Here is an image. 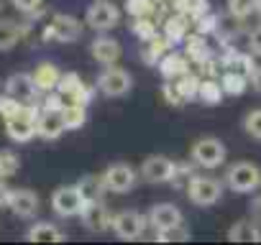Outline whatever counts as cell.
I'll return each mask as SVG.
<instances>
[{
    "label": "cell",
    "mask_w": 261,
    "mask_h": 245,
    "mask_svg": "<svg viewBox=\"0 0 261 245\" xmlns=\"http://www.w3.org/2000/svg\"><path fill=\"white\" fill-rule=\"evenodd\" d=\"M8 199H11V189L6 187L3 179H0V207H8Z\"/></svg>",
    "instance_id": "cell-45"
},
{
    "label": "cell",
    "mask_w": 261,
    "mask_h": 245,
    "mask_svg": "<svg viewBox=\"0 0 261 245\" xmlns=\"http://www.w3.org/2000/svg\"><path fill=\"white\" fill-rule=\"evenodd\" d=\"M251 215H253L256 222H261V197L253 199V204H251Z\"/></svg>",
    "instance_id": "cell-46"
},
{
    "label": "cell",
    "mask_w": 261,
    "mask_h": 245,
    "mask_svg": "<svg viewBox=\"0 0 261 245\" xmlns=\"http://www.w3.org/2000/svg\"><path fill=\"white\" fill-rule=\"evenodd\" d=\"M156 240L159 242H185V240H190V230L185 227V222L167 227V230H156Z\"/></svg>",
    "instance_id": "cell-38"
},
{
    "label": "cell",
    "mask_w": 261,
    "mask_h": 245,
    "mask_svg": "<svg viewBox=\"0 0 261 245\" xmlns=\"http://www.w3.org/2000/svg\"><path fill=\"white\" fill-rule=\"evenodd\" d=\"M162 34L177 46V44H182L187 36H190V18L185 16V13H172L167 21H164V26H162Z\"/></svg>",
    "instance_id": "cell-21"
},
{
    "label": "cell",
    "mask_w": 261,
    "mask_h": 245,
    "mask_svg": "<svg viewBox=\"0 0 261 245\" xmlns=\"http://www.w3.org/2000/svg\"><path fill=\"white\" fill-rule=\"evenodd\" d=\"M241 31H243V18H238V16L228 13V16H220L215 36H220V44H228V41H230V39H236Z\"/></svg>",
    "instance_id": "cell-31"
},
{
    "label": "cell",
    "mask_w": 261,
    "mask_h": 245,
    "mask_svg": "<svg viewBox=\"0 0 261 245\" xmlns=\"http://www.w3.org/2000/svg\"><path fill=\"white\" fill-rule=\"evenodd\" d=\"M8 207L18 217H34L39 212V194L34 189H11Z\"/></svg>",
    "instance_id": "cell-18"
},
{
    "label": "cell",
    "mask_w": 261,
    "mask_h": 245,
    "mask_svg": "<svg viewBox=\"0 0 261 245\" xmlns=\"http://www.w3.org/2000/svg\"><path fill=\"white\" fill-rule=\"evenodd\" d=\"M251 84H253V89L261 95V67H256V72L251 74Z\"/></svg>",
    "instance_id": "cell-47"
},
{
    "label": "cell",
    "mask_w": 261,
    "mask_h": 245,
    "mask_svg": "<svg viewBox=\"0 0 261 245\" xmlns=\"http://www.w3.org/2000/svg\"><path fill=\"white\" fill-rule=\"evenodd\" d=\"M174 11L185 13L195 23L197 18H202L205 13H210V6H207V0H179V3L174 6Z\"/></svg>",
    "instance_id": "cell-33"
},
{
    "label": "cell",
    "mask_w": 261,
    "mask_h": 245,
    "mask_svg": "<svg viewBox=\"0 0 261 245\" xmlns=\"http://www.w3.org/2000/svg\"><path fill=\"white\" fill-rule=\"evenodd\" d=\"M31 77H34V82H36V87L41 92H51V89H57V84L62 79V72H59L57 64L41 62V64H36V69L31 72Z\"/></svg>",
    "instance_id": "cell-22"
},
{
    "label": "cell",
    "mask_w": 261,
    "mask_h": 245,
    "mask_svg": "<svg viewBox=\"0 0 261 245\" xmlns=\"http://www.w3.org/2000/svg\"><path fill=\"white\" fill-rule=\"evenodd\" d=\"M149 227V215H141L136 209H125L120 215H113V232L120 240H139Z\"/></svg>",
    "instance_id": "cell-6"
},
{
    "label": "cell",
    "mask_w": 261,
    "mask_h": 245,
    "mask_svg": "<svg viewBox=\"0 0 261 245\" xmlns=\"http://www.w3.org/2000/svg\"><path fill=\"white\" fill-rule=\"evenodd\" d=\"M11 3L21 11V13H26V16H31V13H36L39 8H41V3L44 0H11Z\"/></svg>",
    "instance_id": "cell-43"
},
{
    "label": "cell",
    "mask_w": 261,
    "mask_h": 245,
    "mask_svg": "<svg viewBox=\"0 0 261 245\" xmlns=\"http://www.w3.org/2000/svg\"><path fill=\"white\" fill-rule=\"evenodd\" d=\"M223 84H220V79L218 77H202V82H200V92H197V100L200 102H205V105H218V102H223Z\"/></svg>",
    "instance_id": "cell-29"
},
{
    "label": "cell",
    "mask_w": 261,
    "mask_h": 245,
    "mask_svg": "<svg viewBox=\"0 0 261 245\" xmlns=\"http://www.w3.org/2000/svg\"><path fill=\"white\" fill-rule=\"evenodd\" d=\"M82 36V23L74 18V16H67V13H57L49 26L44 28V39L46 41H62V44H72Z\"/></svg>",
    "instance_id": "cell-7"
},
{
    "label": "cell",
    "mask_w": 261,
    "mask_h": 245,
    "mask_svg": "<svg viewBox=\"0 0 261 245\" xmlns=\"http://www.w3.org/2000/svg\"><path fill=\"white\" fill-rule=\"evenodd\" d=\"M0 11H3V6H0Z\"/></svg>",
    "instance_id": "cell-50"
},
{
    "label": "cell",
    "mask_w": 261,
    "mask_h": 245,
    "mask_svg": "<svg viewBox=\"0 0 261 245\" xmlns=\"http://www.w3.org/2000/svg\"><path fill=\"white\" fill-rule=\"evenodd\" d=\"M174 169H177V164H174L169 156L154 154V156H149V159L141 164V176H144L146 181H151V184H162V181H172Z\"/></svg>",
    "instance_id": "cell-12"
},
{
    "label": "cell",
    "mask_w": 261,
    "mask_h": 245,
    "mask_svg": "<svg viewBox=\"0 0 261 245\" xmlns=\"http://www.w3.org/2000/svg\"><path fill=\"white\" fill-rule=\"evenodd\" d=\"M182 212L174 207V204H154L149 209V225L154 230H167V227H174V225H182Z\"/></svg>",
    "instance_id": "cell-19"
},
{
    "label": "cell",
    "mask_w": 261,
    "mask_h": 245,
    "mask_svg": "<svg viewBox=\"0 0 261 245\" xmlns=\"http://www.w3.org/2000/svg\"><path fill=\"white\" fill-rule=\"evenodd\" d=\"M21 169V159L13 154V151H0V179H11L16 176Z\"/></svg>",
    "instance_id": "cell-37"
},
{
    "label": "cell",
    "mask_w": 261,
    "mask_h": 245,
    "mask_svg": "<svg viewBox=\"0 0 261 245\" xmlns=\"http://www.w3.org/2000/svg\"><path fill=\"white\" fill-rule=\"evenodd\" d=\"M39 92H41V89L36 87V82H34L31 74H13V77L6 82V95L16 97V100L23 102V105H34L36 97H39Z\"/></svg>",
    "instance_id": "cell-13"
},
{
    "label": "cell",
    "mask_w": 261,
    "mask_h": 245,
    "mask_svg": "<svg viewBox=\"0 0 261 245\" xmlns=\"http://www.w3.org/2000/svg\"><path fill=\"white\" fill-rule=\"evenodd\" d=\"M62 117H64V126L67 131H77L87 122V105H80V102H67L62 107Z\"/></svg>",
    "instance_id": "cell-30"
},
{
    "label": "cell",
    "mask_w": 261,
    "mask_h": 245,
    "mask_svg": "<svg viewBox=\"0 0 261 245\" xmlns=\"http://www.w3.org/2000/svg\"><path fill=\"white\" fill-rule=\"evenodd\" d=\"M23 102H18L16 97H11V95H0V117L3 120H8V117H16L18 112H23Z\"/></svg>",
    "instance_id": "cell-39"
},
{
    "label": "cell",
    "mask_w": 261,
    "mask_h": 245,
    "mask_svg": "<svg viewBox=\"0 0 261 245\" xmlns=\"http://www.w3.org/2000/svg\"><path fill=\"white\" fill-rule=\"evenodd\" d=\"M218 79H220V84H223V92H225V95H230V97L243 95V92L248 89V82H251L246 74L233 72V69H223V74H220Z\"/></svg>",
    "instance_id": "cell-27"
},
{
    "label": "cell",
    "mask_w": 261,
    "mask_h": 245,
    "mask_svg": "<svg viewBox=\"0 0 261 245\" xmlns=\"http://www.w3.org/2000/svg\"><path fill=\"white\" fill-rule=\"evenodd\" d=\"M130 87H134V77H130V72L110 64L100 72L97 77V89L105 95V97H123L130 92Z\"/></svg>",
    "instance_id": "cell-5"
},
{
    "label": "cell",
    "mask_w": 261,
    "mask_h": 245,
    "mask_svg": "<svg viewBox=\"0 0 261 245\" xmlns=\"http://www.w3.org/2000/svg\"><path fill=\"white\" fill-rule=\"evenodd\" d=\"M130 31H134V36L139 41H151L156 34H159V26L151 21V16L146 18H134V23H130Z\"/></svg>",
    "instance_id": "cell-35"
},
{
    "label": "cell",
    "mask_w": 261,
    "mask_h": 245,
    "mask_svg": "<svg viewBox=\"0 0 261 245\" xmlns=\"http://www.w3.org/2000/svg\"><path fill=\"white\" fill-rule=\"evenodd\" d=\"M258 16H261V8H258Z\"/></svg>",
    "instance_id": "cell-49"
},
{
    "label": "cell",
    "mask_w": 261,
    "mask_h": 245,
    "mask_svg": "<svg viewBox=\"0 0 261 245\" xmlns=\"http://www.w3.org/2000/svg\"><path fill=\"white\" fill-rule=\"evenodd\" d=\"M225 187L236 194H251L253 189L261 187V171L258 166L248 161H238L225 171Z\"/></svg>",
    "instance_id": "cell-2"
},
{
    "label": "cell",
    "mask_w": 261,
    "mask_h": 245,
    "mask_svg": "<svg viewBox=\"0 0 261 245\" xmlns=\"http://www.w3.org/2000/svg\"><path fill=\"white\" fill-rule=\"evenodd\" d=\"M82 225L90 230V232H105L108 227H113V215L108 212V207L102 202H90L85 204L82 209Z\"/></svg>",
    "instance_id": "cell-14"
},
{
    "label": "cell",
    "mask_w": 261,
    "mask_h": 245,
    "mask_svg": "<svg viewBox=\"0 0 261 245\" xmlns=\"http://www.w3.org/2000/svg\"><path fill=\"white\" fill-rule=\"evenodd\" d=\"M248 46H251V54H253V56H261V26L251 31V36H248Z\"/></svg>",
    "instance_id": "cell-44"
},
{
    "label": "cell",
    "mask_w": 261,
    "mask_h": 245,
    "mask_svg": "<svg viewBox=\"0 0 261 245\" xmlns=\"http://www.w3.org/2000/svg\"><path fill=\"white\" fill-rule=\"evenodd\" d=\"M190 159H192L200 169H218V166H223V161H225V146H223L218 138H213V136L200 138V141H195V146L190 148Z\"/></svg>",
    "instance_id": "cell-4"
},
{
    "label": "cell",
    "mask_w": 261,
    "mask_h": 245,
    "mask_svg": "<svg viewBox=\"0 0 261 245\" xmlns=\"http://www.w3.org/2000/svg\"><path fill=\"white\" fill-rule=\"evenodd\" d=\"M228 240L230 242H258L261 240V230H258V225L253 220H238L228 230Z\"/></svg>",
    "instance_id": "cell-25"
},
{
    "label": "cell",
    "mask_w": 261,
    "mask_h": 245,
    "mask_svg": "<svg viewBox=\"0 0 261 245\" xmlns=\"http://www.w3.org/2000/svg\"><path fill=\"white\" fill-rule=\"evenodd\" d=\"M85 21H87L90 28H95L97 34H102V31H110V28L118 26L120 11H118V6L108 3V0H97V3H92V6L87 8Z\"/></svg>",
    "instance_id": "cell-9"
},
{
    "label": "cell",
    "mask_w": 261,
    "mask_h": 245,
    "mask_svg": "<svg viewBox=\"0 0 261 245\" xmlns=\"http://www.w3.org/2000/svg\"><path fill=\"white\" fill-rule=\"evenodd\" d=\"M36 126H39V136H41L44 141H57V138L67 131L64 117H62V110H44V107H41Z\"/></svg>",
    "instance_id": "cell-16"
},
{
    "label": "cell",
    "mask_w": 261,
    "mask_h": 245,
    "mask_svg": "<svg viewBox=\"0 0 261 245\" xmlns=\"http://www.w3.org/2000/svg\"><path fill=\"white\" fill-rule=\"evenodd\" d=\"M243 131H246L251 138L261 141V107L251 110V112L243 117Z\"/></svg>",
    "instance_id": "cell-40"
},
{
    "label": "cell",
    "mask_w": 261,
    "mask_h": 245,
    "mask_svg": "<svg viewBox=\"0 0 261 245\" xmlns=\"http://www.w3.org/2000/svg\"><path fill=\"white\" fill-rule=\"evenodd\" d=\"M162 95H164V100H167L169 105H182V102H185V100H182V95L177 92V87H174V82H172V79H167V82H164Z\"/></svg>",
    "instance_id": "cell-42"
},
{
    "label": "cell",
    "mask_w": 261,
    "mask_h": 245,
    "mask_svg": "<svg viewBox=\"0 0 261 245\" xmlns=\"http://www.w3.org/2000/svg\"><path fill=\"white\" fill-rule=\"evenodd\" d=\"M57 92L64 95L67 102H80V105H90L92 102V95H95V89L87 87L77 72H62V79L57 84Z\"/></svg>",
    "instance_id": "cell-10"
},
{
    "label": "cell",
    "mask_w": 261,
    "mask_h": 245,
    "mask_svg": "<svg viewBox=\"0 0 261 245\" xmlns=\"http://www.w3.org/2000/svg\"><path fill=\"white\" fill-rule=\"evenodd\" d=\"M190 59H187V54L185 51H169V54H164L162 59H159V64H156V69H159V74L164 77V79H179L182 74H187L190 72Z\"/></svg>",
    "instance_id": "cell-15"
},
{
    "label": "cell",
    "mask_w": 261,
    "mask_h": 245,
    "mask_svg": "<svg viewBox=\"0 0 261 245\" xmlns=\"http://www.w3.org/2000/svg\"><path fill=\"white\" fill-rule=\"evenodd\" d=\"M172 49H174V44H172L164 34H156L151 41H144V62H146L149 67H156L159 59H162L164 54H169Z\"/></svg>",
    "instance_id": "cell-24"
},
{
    "label": "cell",
    "mask_w": 261,
    "mask_h": 245,
    "mask_svg": "<svg viewBox=\"0 0 261 245\" xmlns=\"http://www.w3.org/2000/svg\"><path fill=\"white\" fill-rule=\"evenodd\" d=\"M85 204H87V202L82 199L77 184H74V187H59V189L51 194V209H54L59 217H80L82 209H85Z\"/></svg>",
    "instance_id": "cell-8"
},
{
    "label": "cell",
    "mask_w": 261,
    "mask_h": 245,
    "mask_svg": "<svg viewBox=\"0 0 261 245\" xmlns=\"http://www.w3.org/2000/svg\"><path fill=\"white\" fill-rule=\"evenodd\" d=\"M156 3H167V0H156Z\"/></svg>",
    "instance_id": "cell-48"
},
{
    "label": "cell",
    "mask_w": 261,
    "mask_h": 245,
    "mask_svg": "<svg viewBox=\"0 0 261 245\" xmlns=\"http://www.w3.org/2000/svg\"><path fill=\"white\" fill-rule=\"evenodd\" d=\"M223 194V184L215 179V176H202V174H195L190 181H187V197L192 204L197 207H213Z\"/></svg>",
    "instance_id": "cell-3"
},
{
    "label": "cell",
    "mask_w": 261,
    "mask_h": 245,
    "mask_svg": "<svg viewBox=\"0 0 261 245\" xmlns=\"http://www.w3.org/2000/svg\"><path fill=\"white\" fill-rule=\"evenodd\" d=\"M218 21H220V16H215V13H205L202 18L195 21V31L202 34V36H210V34L218 31Z\"/></svg>",
    "instance_id": "cell-41"
},
{
    "label": "cell",
    "mask_w": 261,
    "mask_h": 245,
    "mask_svg": "<svg viewBox=\"0 0 261 245\" xmlns=\"http://www.w3.org/2000/svg\"><path fill=\"white\" fill-rule=\"evenodd\" d=\"M39 105H26L23 112H18L16 117H8L6 120V136L16 143H29L34 136H39Z\"/></svg>",
    "instance_id": "cell-1"
},
{
    "label": "cell",
    "mask_w": 261,
    "mask_h": 245,
    "mask_svg": "<svg viewBox=\"0 0 261 245\" xmlns=\"http://www.w3.org/2000/svg\"><path fill=\"white\" fill-rule=\"evenodd\" d=\"M77 189H80V194H82V199L90 204V202H102L105 199V194H108V184H105V179L102 176H82L80 181H77Z\"/></svg>",
    "instance_id": "cell-23"
},
{
    "label": "cell",
    "mask_w": 261,
    "mask_h": 245,
    "mask_svg": "<svg viewBox=\"0 0 261 245\" xmlns=\"http://www.w3.org/2000/svg\"><path fill=\"white\" fill-rule=\"evenodd\" d=\"M156 11H159L156 0H125V13L130 18H146V16H154Z\"/></svg>",
    "instance_id": "cell-34"
},
{
    "label": "cell",
    "mask_w": 261,
    "mask_h": 245,
    "mask_svg": "<svg viewBox=\"0 0 261 245\" xmlns=\"http://www.w3.org/2000/svg\"><path fill=\"white\" fill-rule=\"evenodd\" d=\"M182 51L187 54V59L192 62V64H202L205 59H210L213 56V51H210V46H207V36H202V34H190L185 41H182Z\"/></svg>",
    "instance_id": "cell-20"
},
{
    "label": "cell",
    "mask_w": 261,
    "mask_h": 245,
    "mask_svg": "<svg viewBox=\"0 0 261 245\" xmlns=\"http://www.w3.org/2000/svg\"><path fill=\"white\" fill-rule=\"evenodd\" d=\"M26 26H21V23H16V21H3L0 18V51H8V49H13L23 36H26Z\"/></svg>",
    "instance_id": "cell-26"
},
{
    "label": "cell",
    "mask_w": 261,
    "mask_h": 245,
    "mask_svg": "<svg viewBox=\"0 0 261 245\" xmlns=\"http://www.w3.org/2000/svg\"><path fill=\"white\" fill-rule=\"evenodd\" d=\"M120 44L115 41V39H110V36H97L92 44H90V54H92V59L97 62V64H102V67H110V64H115L118 59H120Z\"/></svg>",
    "instance_id": "cell-17"
},
{
    "label": "cell",
    "mask_w": 261,
    "mask_h": 245,
    "mask_svg": "<svg viewBox=\"0 0 261 245\" xmlns=\"http://www.w3.org/2000/svg\"><path fill=\"white\" fill-rule=\"evenodd\" d=\"M261 0H228V13L238 16V18H251L253 13H258Z\"/></svg>",
    "instance_id": "cell-36"
},
{
    "label": "cell",
    "mask_w": 261,
    "mask_h": 245,
    "mask_svg": "<svg viewBox=\"0 0 261 245\" xmlns=\"http://www.w3.org/2000/svg\"><path fill=\"white\" fill-rule=\"evenodd\" d=\"M172 82H174V87H177V92L182 95L185 102H187V100H197V92H200V82H202V77L187 72V74H182L179 79H172Z\"/></svg>",
    "instance_id": "cell-32"
},
{
    "label": "cell",
    "mask_w": 261,
    "mask_h": 245,
    "mask_svg": "<svg viewBox=\"0 0 261 245\" xmlns=\"http://www.w3.org/2000/svg\"><path fill=\"white\" fill-rule=\"evenodd\" d=\"M105 184H108V192H115V194H125L136 187L139 181V174L134 166H128V164H110L102 174Z\"/></svg>",
    "instance_id": "cell-11"
},
{
    "label": "cell",
    "mask_w": 261,
    "mask_h": 245,
    "mask_svg": "<svg viewBox=\"0 0 261 245\" xmlns=\"http://www.w3.org/2000/svg\"><path fill=\"white\" fill-rule=\"evenodd\" d=\"M26 237L31 242H62L64 240V232L59 227H54L51 222H36L34 227H29Z\"/></svg>",
    "instance_id": "cell-28"
}]
</instances>
